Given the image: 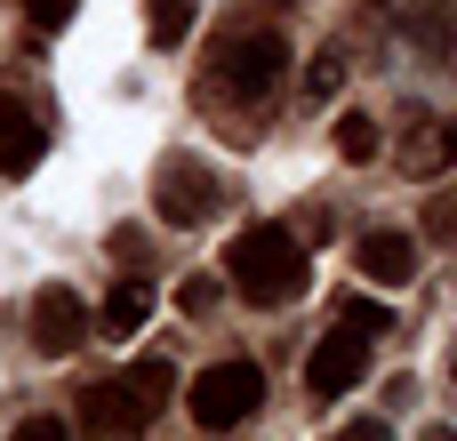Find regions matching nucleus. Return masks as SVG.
Wrapping results in <instances>:
<instances>
[{
    "label": "nucleus",
    "mask_w": 457,
    "mask_h": 441,
    "mask_svg": "<svg viewBox=\"0 0 457 441\" xmlns=\"http://www.w3.org/2000/svg\"><path fill=\"white\" fill-rule=\"evenodd\" d=\"M225 281H233L249 305H289V297L305 289V249H297V233H289V225H249V233H233Z\"/></svg>",
    "instance_id": "1"
},
{
    "label": "nucleus",
    "mask_w": 457,
    "mask_h": 441,
    "mask_svg": "<svg viewBox=\"0 0 457 441\" xmlns=\"http://www.w3.org/2000/svg\"><path fill=\"white\" fill-rule=\"evenodd\" d=\"M386 329H394V313H378V305L345 297V305H337V329H329V337L313 345V362H305V386H313L321 402H329V394H345V386L370 370V345H378Z\"/></svg>",
    "instance_id": "2"
},
{
    "label": "nucleus",
    "mask_w": 457,
    "mask_h": 441,
    "mask_svg": "<svg viewBox=\"0 0 457 441\" xmlns=\"http://www.w3.org/2000/svg\"><path fill=\"white\" fill-rule=\"evenodd\" d=\"M257 402H265L257 362H217V370H201V378H193V394H185V410H193V426H201V434H233V426H249V418H257Z\"/></svg>",
    "instance_id": "3"
},
{
    "label": "nucleus",
    "mask_w": 457,
    "mask_h": 441,
    "mask_svg": "<svg viewBox=\"0 0 457 441\" xmlns=\"http://www.w3.org/2000/svg\"><path fill=\"white\" fill-rule=\"evenodd\" d=\"M281 64H289L281 32H225L217 40V64H209V96H249L257 104L281 80Z\"/></svg>",
    "instance_id": "4"
},
{
    "label": "nucleus",
    "mask_w": 457,
    "mask_h": 441,
    "mask_svg": "<svg viewBox=\"0 0 457 441\" xmlns=\"http://www.w3.org/2000/svg\"><path fill=\"white\" fill-rule=\"evenodd\" d=\"M153 201H161V217H169V225H201V217L217 209V177H209L201 161H161Z\"/></svg>",
    "instance_id": "5"
},
{
    "label": "nucleus",
    "mask_w": 457,
    "mask_h": 441,
    "mask_svg": "<svg viewBox=\"0 0 457 441\" xmlns=\"http://www.w3.org/2000/svg\"><path fill=\"white\" fill-rule=\"evenodd\" d=\"M88 329H96V321H88V305H80V297H72L64 281L32 297V345H40V354H72V345H80Z\"/></svg>",
    "instance_id": "6"
},
{
    "label": "nucleus",
    "mask_w": 457,
    "mask_h": 441,
    "mask_svg": "<svg viewBox=\"0 0 457 441\" xmlns=\"http://www.w3.org/2000/svg\"><path fill=\"white\" fill-rule=\"evenodd\" d=\"M80 426H88V434H104V441H120V434H145V426H153V410H145V394H137V386H88V394H80Z\"/></svg>",
    "instance_id": "7"
},
{
    "label": "nucleus",
    "mask_w": 457,
    "mask_h": 441,
    "mask_svg": "<svg viewBox=\"0 0 457 441\" xmlns=\"http://www.w3.org/2000/svg\"><path fill=\"white\" fill-rule=\"evenodd\" d=\"M353 265H361L378 289H402V281H418V241H410V233H361Z\"/></svg>",
    "instance_id": "8"
},
{
    "label": "nucleus",
    "mask_w": 457,
    "mask_h": 441,
    "mask_svg": "<svg viewBox=\"0 0 457 441\" xmlns=\"http://www.w3.org/2000/svg\"><path fill=\"white\" fill-rule=\"evenodd\" d=\"M40 153H48V129H40L16 96H0V169H8V177H24Z\"/></svg>",
    "instance_id": "9"
},
{
    "label": "nucleus",
    "mask_w": 457,
    "mask_h": 441,
    "mask_svg": "<svg viewBox=\"0 0 457 441\" xmlns=\"http://www.w3.org/2000/svg\"><path fill=\"white\" fill-rule=\"evenodd\" d=\"M145 313H153V297H145V281L129 273V281H112V297L96 305V329H104V337H137Z\"/></svg>",
    "instance_id": "10"
},
{
    "label": "nucleus",
    "mask_w": 457,
    "mask_h": 441,
    "mask_svg": "<svg viewBox=\"0 0 457 441\" xmlns=\"http://www.w3.org/2000/svg\"><path fill=\"white\" fill-rule=\"evenodd\" d=\"M450 161H457V121H450V129H442V121H426V129L410 137V169H418V177H434V169H450Z\"/></svg>",
    "instance_id": "11"
},
{
    "label": "nucleus",
    "mask_w": 457,
    "mask_h": 441,
    "mask_svg": "<svg viewBox=\"0 0 457 441\" xmlns=\"http://www.w3.org/2000/svg\"><path fill=\"white\" fill-rule=\"evenodd\" d=\"M145 32H153L161 48H177V40L193 32V0H145Z\"/></svg>",
    "instance_id": "12"
},
{
    "label": "nucleus",
    "mask_w": 457,
    "mask_h": 441,
    "mask_svg": "<svg viewBox=\"0 0 457 441\" xmlns=\"http://www.w3.org/2000/svg\"><path fill=\"white\" fill-rule=\"evenodd\" d=\"M337 153H345V161H370V153H378V121H370V112H345V121H337Z\"/></svg>",
    "instance_id": "13"
},
{
    "label": "nucleus",
    "mask_w": 457,
    "mask_h": 441,
    "mask_svg": "<svg viewBox=\"0 0 457 441\" xmlns=\"http://www.w3.org/2000/svg\"><path fill=\"white\" fill-rule=\"evenodd\" d=\"M129 386H137V394H145V410L161 418V402H169V362H137V370H129Z\"/></svg>",
    "instance_id": "14"
},
{
    "label": "nucleus",
    "mask_w": 457,
    "mask_h": 441,
    "mask_svg": "<svg viewBox=\"0 0 457 441\" xmlns=\"http://www.w3.org/2000/svg\"><path fill=\"white\" fill-rule=\"evenodd\" d=\"M112 265H129V273H145V265H153V241H145L137 225H120V233H112Z\"/></svg>",
    "instance_id": "15"
},
{
    "label": "nucleus",
    "mask_w": 457,
    "mask_h": 441,
    "mask_svg": "<svg viewBox=\"0 0 457 441\" xmlns=\"http://www.w3.org/2000/svg\"><path fill=\"white\" fill-rule=\"evenodd\" d=\"M426 233H434V241H457V193H450V185L426 201Z\"/></svg>",
    "instance_id": "16"
},
{
    "label": "nucleus",
    "mask_w": 457,
    "mask_h": 441,
    "mask_svg": "<svg viewBox=\"0 0 457 441\" xmlns=\"http://www.w3.org/2000/svg\"><path fill=\"white\" fill-rule=\"evenodd\" d=\"M337 80H345V56H321V64L305 72V96H337Z\"/></svg>",
    "instance_id": "17"
},
{
    "label": "nucleus",
    "mask_w": 457,
    "mask_h": 441,
    "mask_svg": "<svg viewBox=\"0 0 457 441\" xmlns=\"http://www.w3.org/2000/svg\"><path fill=\"white\" fill-rule=\"evenodd\" d=\"M72 8H80V0H24V16H32L40 32H56V24H72Z\"/></svg>",
    "instance_id": "18"
},
{
    "label": "nucleus",
    "mask_w": 457,
    "mask_h": 441,
    "mask_svg": "<svg viewBox=\"0 0 457 441\" xmlns=\"http://www.w3.org/2000/svg\"><path fill=\"white\" fill-rule=\"evenodd\" d=\"M217 289H225V281H209V273H193V281H185V313H209V305H217Z\"/></svg>",
    "instance_id": "19"
}]
</instances>
